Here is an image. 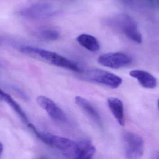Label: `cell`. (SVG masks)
<instances>
[{"mask_svg": "<svg viewBox=\"0 0 159 159\" xmlns=\"http://www.w3.org/2000/svg\"><path fill=\"white\" fill-rule=\"evenodd\" d=\"M6 93L3 92L2 89H0V100H3L4 95Z\"/></svg>", "mask_w": 159, "mask_h": 159, "instance_id": "cell-18", "label": "cell"}, {"mask_svg": "<svg viewBox=\"0 0 159 159\" xmlns=\"http://www.w3.org/2000/svg\"><path fill=\"white\" fill-rule=\"evenodd\" d=\"M80 78L87 81L102 84L112 89L119 87L122 79L111 72L100 69H92L79 73Z\"/></svg>", "mask_w": 159, "mask_h": 159, "instance_id": "cell-4", "label": "cell"}, {"mask_svg": "<svg viewBox=\"0 0 159 159\" xmlns=\"http://www.w3.org/2000/svg\"><path fill=\"white\" fill-rule=\"evenodd\" d=\"M78 43L86 50L96 52L100 50V43L98 40L92 35L82 34L77 38Z\"/></svg>", "mask_w": 159, "mask_h": 159, "instance_id": "cell-13", "label": "cell"}, {"mask_svg": "<svg viewBox=\"0 0 159 159\" xmlns=\"http://www.w3.org/2000/svg\"><path fill=\"white\" fill-rule=\"evenodd\" d=\"M2 43V40L1 38H0V46L1 45Z\"/></svg>", "mask_w": 159, "mask_h": 159, "instance_id": "cell-20", "label": "cell"}, {"mask_svg": "<svg viewBox=\"0 0 159 159\" xmlns=\"http://www.w3.org/2000/svg\"><path fill=\"white\" fill-rule=\"evenodd\" d=\"M3 151V144L0 142V157L1 156L2 154V152Z\"/></svg>", "mask_w": 159, "mask_h": 159, "instance_id": "cell-19", "label": "cell"}, {"mask_svg": "<svg viewBox=\"0 0 159 159\" xmlns=\"http://www.w3.org/2000/svg\"><path fill=\"white\" fill-rule=\"evenodd\" d=\"M11 88L15 92H16V93H17L22 98H23L24 100H29L28 97L27 95H26V94L25 93H24L22 90H20V89H19L18 88H17V87H16V86H11Z\"/></svg>", "mask_w": 159, "mask_h": 159, "instance_id": "cell-16", "label": "cell"}, {"mask_svg": "<svg viewBox=\"0 0 159 159\" xmlns=\"http://www.w3.org/2000/svg\"><path fill=\"white\" fill-rule=\"evenodd\" d=\"M123 139L125 158L137 159L143 156L144 142L139 135L131 131H125L123 134Z\"/></svg>", "mask_w": 159, "mask_h": 159, "instance_id": "cell-5", "label": "cell"}, {"mask_svg": "<svg viewBox=\"0 0 159 159\" xmlns=\"http://www.w3.org/2000/svg\"><path fill=\"white\" fill-rule=\"evenodd\" d=\"M76 104L97 124L101 125V117L93 105L85 98L80 96L75 97Z\"/></svg>", "mask_w": 159, "mask_h": 159, "instance_id": "cell-12", "label": "cell"}, {"mask_svg": "<svg viewBox=\"0 0 159 159\" xmlns=\"http://www.w3.org/2000/svg\"><path fill=\"white\" fill-rule=\"evenodd\" d=\"M3 100L6 101L12 108L18 114L21 119L24 121V122L28 123V119L25 111L22 109L20 105L11 97L10 94L6 93L4 95Z\"/></svg>", "mask_w": 159, "mask_h": 159, "instance_id": "cell-15", "label": "cell"}, {"mask_svg": "<svg viewBox=\"0 0 159 159\" xmlns=\"http://www.w3.org/2000/svg\"><path fill=\"white\" fill-rule=\"evenodd\" d=\"M151 5L154 8H158L159 5V0H148Z\"/></svg>", "mask_w": 159, "mask_h": 159, "instance_id": "cell-17", "label": "cell"}, {"mask_svg": "<svg viewBox=\"0 0 159 159\" xmlns=\"http://www.w3.org/2000/svg\"><path fill=\"white\" fill-rule=\"evenodd\" d=\"M37 102L54 120L60 123L67 121L66 113L54 102L46 97L40 96L37 98Z\"/></svg>", "mask_w": 159, "mask_h": 159, "instance_id": "cell-8", "label": "cell"}, {"mask_svg": "<svg viewBox=\"0 0 159 159\" xmlns=\"http://www.w3.org/2000/svg\"><path fill=\"white\" fill-rule=\"evenodd\" d=\"M39 39L46 41H54L60 38V32L56 29L51 27H44L38 29L34 33Z\"/></svg>", "mask_w": 159, "mask_h": 159, "instance_id": "cell-14", "label": "cell"}, {"mask_svg": "<svg viewBox=\"0 0 159 159\" xmlns=\"http://www.w3.org/2000/svg\"><path fill=\"white\" fill-rule=\"evenodd\" d=\"M95 152V147L90 140L84 139L77 141L74 159H91Z\"/></svg>", "mask_w": 159, "mask_h": 159, "instance_id": "cell-9", "label": "cell"}, {"mask_svg": "<svg viewBox=\"0 0 159 159\" xmlns=\"http://www.w3.org/2000/svg\"><path fill=\"white\" fill-rule=\"evenodd\" d=\"M56 13L54 8L48 3H41L33 4L22 10L20 14L26 18L40 19L50 17Z\"/></svg>", "mask_w": 159, "mask_h": 159, "instance_id": "cell-7", "label": "cell"}, {"mask_svg": "<svg viewBox=\"0 0 159 159\" xmlns=\"http://www.w3.org/2000/svg\"><path fill=\"white\" fill-rule=\"evenodd\" d=\"M22 53L35 59L59 67L80 73L82 70L73 61L55 52L31 46H25L20 49Z\"/></svg>", "mask_w": 159, "mask_h": 159, "instance_id": "cell-1", "label": "cell"}, {"mask_svg": "<svg viewBox=\"0 0 159 159\" xmlns=\"http://www.w3.org/2000/svg\"><path fill=\"white\" fill-rule=\"evenodd\" d=\"M28 127L40 140L47 145L60 151L64 156L68 158L74 159L77 141L69 139L58 136L48 133H43L38 131L34 125L29 123Z\"/></svg>", "mask_w": 159, "mask_h": 159, "instance_id": "cell-2", "label": "cell"}, {"mask_svg": "<svg viewBox=\"0 0 159 159\" xmlns=\"http://www.w3.org/2000/svg\"><path fill=\"white\" fill-rule=\"evenodd\" d=\"M97 62L104 66L118 69L130 65L132 59L126 54L115 52L101 55L98 58Z\"/></svg>", "mask_w": 159, "mask_h": 159, "instance_id": "cell-6", "label": "cell"}, {"mask_svg": "<svg viewBox=\"0 0 159 159\" xmlns=\"http://www.w3.org/2000/svg\"><path fill=\"white\" fill-rule=\"evenodd\" d=\"M130 76L136 79L139 84L144 88L153 89L157 86L156 78L151 74L144 70H135L129 72Z\"/></svg>", "mask_w": 159, "mask_h": 159, "instance_id": "cell-10", "label": "cell"}, {"mask_svg": "<svg viewBox=\"0 0 159 159\" xmlns=\"http://www.w3.org/2000/svg\"><path fill=\"white\" fill-rule=\"evenodd\" d=\"M107 105L119 124L124 126L125 124V117L122 101L117 98L110 97L107 99Z\"/></svg>", "mask_w": 159, "mask_h": 159, "instance_id": "cell-11", "label": "cell"}, {"mask_svg": "<svg viewBox=\"0 0 159 159\" xmlns=\"http://www.w3.org/2000/svg\"><path fill=\"white\" fill-rule=\"evenodd\" d=\"M111 27L123 33L128 39L137 43H141L142 38L134 20L125 14L117 15L108 20Z\"/></svg>", "mask_w": 159, "mask_h": 159, "instance_id": "cell-3", "label": "cell"}]
</instances>
